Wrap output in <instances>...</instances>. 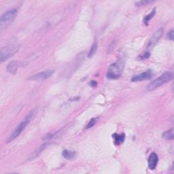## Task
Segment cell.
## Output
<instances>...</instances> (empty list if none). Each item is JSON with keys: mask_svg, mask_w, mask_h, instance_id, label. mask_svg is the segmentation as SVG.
<instances>
[{"mask_svg": "<svg viewBox=\"0 0 174 174\" xmlns=\"http://www.w3.org/2000/svg\"><path fill=\"white\" fill-rule=\"evenodd\" d=\"M167 37L169 40H174V31L173 30H171L168 33Z\"/></svg>", "mask_w": 174, "mask_h": 174, "instance_id": "19", "label": "cell"}, {"mask_svg": "<svg viewBox=\"0 0 174 174\" xmlns=\"http://www.w3.org/2000/svg\"><path fill=\"white\" fill-rule=\"evenodd\" d=\"M159 157L155 152H152L150 154L148 158V167L151 170H154L157 165Z\"/></svg>", "mask_w": 174, "mask_h": 174, "instance_id": "9", "label": "cell"}, {"mask_svg": "<svg viewBox=\"0 0 174 174\" xmlns=\"http://www.w3.org/2000/svg\"><path fill=\"white\" fill-rule=\"evenodd\" d=\"M90 85H91L92 86H97V82H96L95 81H91V82H90Z\"/></svg>", "mask_w": 174, "mask_h": 174, "instance_id": "21", "label": "cell"}, {"mask_svg": "<svg viewBox=\"0 0 174 174\" xmlns=\"http://www.w3.org/2000/svg\"><path fill=\"white\" fill-rule=\"evenodd\" d=\"M96 122H97V118H92L91 120H90V122L88 123V125H86V129H90V128L93 127V126L95 125Z\"/></svg>", "mask_w": 174, "mask_h": 174, "instance_id": "18", "label": "cell"}, {"mask_svg": "<svg viewBox=\"0 0 174 174\" xmlns=\"http://www.w3.org/2000/svg\"><path fill=\"white\" fill-rule=\"evenodd\" d=\"M152 2H153V1H152V0H142V1H137V2L135 3V5L136 6H143Z\"/></svg>", "mask_w": 174, "mask_h": 174, "instance_id": "17", "label": "cell"}, {"mask_svg": "<svg viewBox=\"0 0 174 174\" xmlns=\"http://www.w3.org/2000/svg\"><path fill=\"white\" fill-rule=\"evenodd\" d=\"M163 32H164V29L163 27H160L157 31L154 33L153 36L151 38V39L149 41L148 48H153L154 46L157 44V43L159 42V40L161 39V37L163 34Z\"/></svg>", "mask_w": 174, "mask_h": 174, "instance_id": "7", "label": "cell"}, {"mask_svg": "<svg viewBox=\"0 0 174 174\" xmlns=\"http://www.w3.org/2000/svg\"><path fill=\"white\" fill-rule=\"evenodd\" d=\"M153 74H152V70H149L146 72L141 73V74H138V75L135 76L132 78L131 81L133 82H139V81H143V80H148L152 78Z\"/></svg>", "mask_w": 174, "mask_h": 174, "instance_id": "8", "label": "cell"}, {"mask_svg": "<svg viewBox=\"0 0 174 174\" xmlns=\"http://www.w3.org/2000/svg\"><path fill=\"white\" fill-rule=\"evenodd\" d=\"M17 15V10L12 9L3 13L0 19V30L3 31L6 29L15 20Z\"/></svg>", "mask_w": 174, "mask_h": 174, "instance_id": "3", "label": "cell"}, {"mask_svg": "<svg viewBox=\"0 0 174 174\" xmlns=\"http://www.w3.org/2000/svg\"><path fill=\"white\" fill-rule=\"evenodd\" d=\"M63 157L66 159H72L73 158L75 157L76 156V152L72 150H65L63 152Z\"/></svg>", "mask_w": 174, "mask_h": 174, "instance_id": "11", "label": "cell"}, {"mask_svg": "<svg viewBox=\"0 0 174 174\" xmlns=\"http://www.w3.org/2000/svg\"><path fill=\"white\" fill-rule=\"evenodd\" d=\"M123 63L120 60H118L116 63L112 64L108 68L107 77L110 79H116L120 77L122 70H123Z\"/></svg>", "mask_w": 174, "mask_h": 174, "instance_id": "4", "label": "cell"}, {"mask_svg": "<svg viewBox=\"0 0 174 174\" xmlns=\"http://www.w3.org/2000/svg\"><path fill=\"white\" fill-rule=\"evenodd\" d=\"M54 70H47L44 71V72H40L38 74H35L34 76H32L31 78H30L29 80H33V81H43L45 80L48 78H49L51 76L54 74Z\"/></svg>", "mask_w": 174, "mask_h": 174, "instance_id": "6", "label": "cell"}, {"mask_svg": "<svg viewBox=\"0 0 174 174\" xmlns=\"http://www.w3.org/2000/svg\"><path fill=\"white\" fill-rule=\"evenodd\" d=\"M163 137L167 140H173L174 138L173 135V129H171L169 130H167L165 133H163L162 135Z\"/></svg>", "mask_w": 174, "mask_h": 174, "instance_id": "12", "label": "cell"}, {"mask_svg": "<svg viewBox=\"0 0 174 174\" xmlns=\"http://www.w3.org/2000/svg\"><path fill=\"white\" fill-rule=\"evenodd\" d=\"M19 67V63L18 61H12L8 63L7 65L6 70L8 72L12 74H15L17 73L18 69Z\"/></svg>", "mask_w": 174, "mask_h": 174, "instance_id": "10", "label": "cell"}, {"mask_svg": "<svg viewBox=\"0 0 174 174\" xmlns=\"http://www.w3.org/2000/svg\"><path fill=\"white\" fill-rule=\"evenodd\" d=\"M34 115H35V112L32 111L23 119V120L19 124V125L16 128L15 130L13 131V133H12L10 135V136L9 137L8 139V142H10V141H13L15 138H17V137L23 132V131L25 129L27 125L29 123V122L31 121V120Z\"/></svg>", "mask_w": 174, "mask_h": 174, "instance_id": "2", "label": "cell"}, {"mask_svg": "<svg viewBox=\"0 0 174 174\" xmlns=\"http://www.w3.org/2000/svg\"><path fill=\"white\" fill-rule=\"evenodd\" d=\"M174 75L172 72H167L164 73L162 74L160 77L158 78L156 80H154V81H152L150 84L147 86V90L148 91H152V90L157 89V88H159L162 85L166 84V83L169 82L172 80L173 79Z\"/></svg>", "mask_w": 174, "mask_h": 174, "instance_id": "1", "label": "cell"}, {"mask_svg": "<svg viewBox=\"0 0 174 174\" xmlns=\"http://www.w3.org/2000/svg\"><path fill=\"white\" fill-rule=\"evenodd\" d=\"M113 137L114 138V142L116 145L120 144L122 142H123L124 140H125V136L124 134L121 135H118L116 133L113 135Z\"/></svg>", "mask_w": 174, "mask_h": 174, "instance_id": "13", "label": "cell"}, {"mask_svg": "<svg viewBox=\"0 0 174 174\" xmlns=\"http://www.w3.org/2000/svg\"><path fill=\"white\" fill-rule=\"evenodd\" d=\"M114 45H115V41H113V42H112L110 44L109 47H108V52H107L108 53H110L111 52V51L112 50L113 48H114Z\"/></svg>", "mask_w": 174, "mask_h": 174, "instance_id": "20", "label": "cell"}, {"mask_svg": "<svg viewBox=\"0 0 174 174\" xmlns=\"http://www.w3.org/2000/svg\"><path fill=\"white\" fill-rule=\"evenodd\" d=\"M47 144L48 143H44V144H42V145H41L40 147H39V148L38 149V150H37L36 151H35V152H34V153H33V154H32V156L31 157V159H35V158H36L37 157H38V156L39 155V154H40L41 152H42V150H44V148H46V145H47Z\"/></svg>", "mask_w": 174, "mask_h": 174, "instance_id": "14", "label": "cell"}, {"mask_svg": "<svg viewBox=\"0 0 174 174\" xmlns=\"http://www.w3.org/2000/svg\"><path fill=\"white\" fill-rule=\"evenodd\" d=\"M155 12H156L155 9H154L153 10H152V12H151L148 15L145 16V17H144V19H143V23H144V24L145 25H148L149 21H150L151 19L153 18L154 15H155Z\"/></svg>", "mask_w": 174, "mask_h": 174, "instance_id": "15", "label": "cell"}, {"mask_svg": "<svg viewBox=\"0 0 174 174\" xmlns=\"http://www.w3.org/2000/svg\"><path fill=\"white\" fill-rule=\"evenodd\" d=\"M19 50L18 46H9L1 48L0 50V60L1 62L6 61L10 56H13Z\"/></svg>", "mask_w": 174, "mask_h": 174, "instance_id": "5", "label": "cell"}, {"mask_svg": "<svg viewBox=\"0 0 174 174\" xmlns=\"http://www.w3.org/2000/svg\"><path fill=\"white\" fill-rule=\"evenodd\" d=\"M97 50V42H95L93 45H92L91 48H90V52H89V53H88V57L91 58L92 56H93L94 54H95Z\"/></svg>", "mask_w": 174, "mask_h": 174, "instance_id": "16", "label": "cell"}]
</instances>
